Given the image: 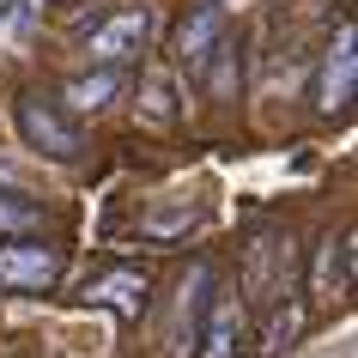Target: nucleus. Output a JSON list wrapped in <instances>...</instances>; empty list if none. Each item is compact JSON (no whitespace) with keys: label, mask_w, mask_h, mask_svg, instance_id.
Segmentation results:
<instances>
[{"label":"nucleus","mask_w":358,"mask_h":358,"mask_svg":"<svg viewBox=\"0 0 358 358\" xmlns=\"http://www.w3.org/2000/svg\"><path fill=\"white\" fill-rule=\"evenodd\" d=\"M292 267H298V243L292 231H255L243 249V280H237V298L249 303H280L292 292Z\"/></svg>","instance_id":"obj_1"},{"label":"nucleus","mask_w":358,"mask_h":358,"mask_svg":"<svg viewBox=\"0 0 358 358\" xmlns=\"http://www.w3.org/2000/svg\"><path fill=\"white\" fill-rule=\"evenodd\" d=\"M19 134L24 146L43 152V158H55V164H73L79 152H85V134L67 122V110L61 103H49L43 92H24L19 97Z\"/></svg>","instance_id":"obj_2"},{"label":"nucleus","mask_w":358,"mask_h":358,"mask_svg":"<svg viewBox=\"0 0 358 358\" xmlns=\"http://www.w3.org/2000/svg\"><path fill=\"white\" fill-rule=\"evenodd\" d=\"M146 37H152V13H146V6H122V13H110L103 24H92L85 55H92V67L122 73V61L140 55V49H146Z\"/></svg>","instance_id":"obj_3"},{"label":"nucleus","mask_w":358,"mask_h":358,"mask_svg":"<svg viewBox=\"0 0 358 358\" xmlns=\"http://www.w3.org/2000/svg\"><path fill=\"white\" fill-rule=\"evenodd\" d=\"M352 85H358V31L352 19L334 31V43L322 49V67H316V110L322 115H340L352 103Z\"/></svg>","instance_id":"obj_4"},{"label":"nucleus","mask_w":358,"mask_h":358,"mask_svg":"<svg viewBox=\"0 0 358 358\" xmlns=\"http://www.w3.org/2000/svg\"><path fill=\"white\" fill-rule=\"evenodd\" d=\"M61 280V249L43 237H6L0 243V285L6 292H49Z\"/></svg>","instance_id":"obj_5"},{"label":"nucleus","mask_w":358,"mask_h":358,"mask_svg":"<svg viewBox=\"0 0 358 358\" xmlns=\"http://www.w3.org/2000/svg\"><path fill=\"white\" fill-rule=\"evenodd\" d=\"M219 43H225V6H213V0L189 6V19L176 24V61H182V73H201Z\"/></svg>","instance_id":"obj_6"},{"label":"nucleus","mask_w":358,"mask_h":358,"mask_svg":"<svg viewBox=\"0 0 358 358\" xmlns=\"http://www.w3.org/2000/svg\"><path fill=\"white\" fill-rule=\"evenodd\" d=\"M146 273L140 267H110V273H97L92 285H85V303H103L110 316H122V322H134L140 310H146Z\"/></svg>","instance_id":"obj_7"},{"label":"nucleus","mask_w":358,"mask_h":358,"mask_svg":"<svg viewBox=\"0 0 358 358\" xmlns=\"http://www.w3.org/2000/svg\"><path fill=\"white\" fill-rule=\"evenodd\" d=\"M243 346V298L237 292H219L207 303V328H201V358H237Z\"/></svg>","instance_id":"obj_8"},{"label":"nucleus","mask_w":358,"mask_h":358,"mask_svg":"<svg viewBox=\"0 0 358 358\" xmlns=\"http://www.w3.org/2000/svg\"><path fill=\"white\" fill-rule=\"evenodd\" d=\"M115 92H122V73H110V67H92V73H79V79H67V85H61V103H67L73 115H97Z\"/></svg>","instance_id":"obj_9"},{"label":"nucleus","mask_w":358,"mask_h":358,"mask_svg":"<svg viewBox=\"0 0 358 358\" xmlns=\"http://www.w3.org/2000/svg\"><path fill=\"white\" fill-rule=\"evenodd\" d=\"M352 280V231L340 237H322V255H316V298H340Z\"/></svg>","instance_id":"obj_10"},{"label":"nucleus","mask_w":358,"mask_h":358,"mask_svg":"<svg viewBox=\"0 0 358 358\" xmlns=\"http://www.w3.org/2000/svg\"><path fill=\"white\" fill-rule=\"evenodd\" d=\"M298 328H303V303H298V292H285L280 303H273V316H267V334H262V352L267 358H280L292 340H298Z\"/></svg>","instance_id":"obj_11"},{"label":"nucleus","mask_w":358,"mask_h":358,"mask_svg":"<svg viewBox=\"0 0 358 358\" xmlns=\"http://www.w3.org/2000/svg\"><path fill=\"white\" fill-rule=\"evenodd\" d=\"M43 225V207L37 201H24V194H0V243L6 237H37Z\"/></svg>","instance_id":"obj_12"},{"label":"nucleus","mask_w":358,"mask_h":358,"mask_svg":"<svg viewBox=\"0 0 358 358\" xmlns=\"http://www.w3.org/2000/svg\"><path fill=\"white\" fill-rule=\"evenodd\" d=\"M201 73H207V92H213V97H231V85H237V73H243V67H237V49H231V37L207 55V67H201Z\"/></svg>","instance_id":"obj_13"},{"label":"nucleus","mask_w":358,"mask_h":358,"mask_svg":"<svg viewBox=\"0 0 358 358\" xmlns=\"http://www.w3.org/2000/svg\"><path fill=\"white\" fill-rule=\"evenodd\" d=\"M194 219H201V213H194L189 201H182V207H158V213L146 219V237H158V243H164V237H176V231H189Z\"/></svg>","instance_id":"obj_14"},{"label":"nucleus","mask_w":358,"mask_h":358,"mask_svg":"<svg viewBox=\"0 0 358 358\" xmlns=\"http://www.w3.org/2000/svg\"><path fill=\"white\" fill-rule=\"evenodd\" d=\"M146 122H152V128H170V122H176V97H170V79H146Z\"/></svg>","instance_id":"obj_15"},{"label":"nucleus","mask_w":358,"mask_h":358,"mask_svg":"<svg viewBox=\"0 0 358 358\" xmlns=\"http://www.w3.org/2000/svg\"><path fill=\"white\" fill-rule=\"evenodd\" d=\"M0 189H6V194H19V170H13V164H0Z\"/></svg>","instance_id":"obj_16"}]
</instances>
